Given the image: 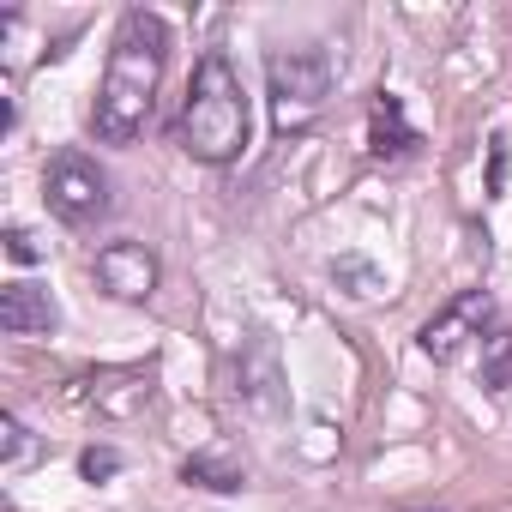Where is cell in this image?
<instances>
[{
    "instance_id": "1",
    "label": "cell",
    "mask_w": 512,
    "mask_h": 512,
    "mask_svg": "<svg viewBox=\"0 0 512 512\" xmlns=\"http://www.w3.org/2000/svg\"><path fill=\"white\" fill-rule=\"evenodd\" d=\"M163 67H169V25L145 7H133L121 25H115V43H109V67H103V85H97V103H91V133L103 145H127L151 103H157V85H163Z\"/></svg>"
},
{
    "instance_id": "3",
    "label": "cell",
    "mask_w": 512,
    "mask_h": 512,
    "mask_svg": "<svg viewBox=\"0 0 512 512\" xmlns=\"http://www.w3.org/2000/svg\"><path fill=\"white\" fill-rule=\"evenodd\" d=\"M266 91H272V115L284 133H302L320 121L326 97H332V55L320 43H296V49H272L266 55Z\"/></svg>"
},
{
    "instance_id": "11",
    "label": "cell",
    "mask_w": 512,
    "mask_h": 512,
    "mask_svg": "<svg viewBox=\"0 0 512 512\" xmlns=\"http://www.w3.org/2000/svg\"><path fill=\"white\" fill-rule=\"evenodd\" d=\"M187 482H199V488H241V470L229 464V458H187V470H181Z\"/></svg>"
},
{
    "instance_id": "5",
    "label": "cell",
    "mask_w": 512,
    "mask_h": 512,
    "mask_svg": "<svg viewBox=\"0 0 512 512\" xmlns=\"http://www.w3.org/2000/svg\"><path fill=\"white\" fill-rule=\"evenodd\" d=\"M488 326H494V296H488V290H464V296H452V302L416 332V344H422L428 362H458L470 344L488 338Z\"/></svg>"
},
{
    "instance_id": "12",
    "label": "cell",
    "mask_w": 512,
    "mask_h": 512,
    "mask_svg": "<svg viewBox=\"0 0 512 512\" xmlns=\"http://www.w3.org/2000/svg\"><path fill=\"white\" fill-rule=\"evenodd\" d=\"M79 470H85V482H103V476H115V470H121V452H109V446H91V452L79 458Z\"/></svg>"
},
{
    "instance_id": "6",
    "label": "cell",
    "mask_w": 512,
    "mask_h": 512,
    "mask_svg": "<svg viewBox=\"0 0 512 512\" xmlns=\"http://www.w3.org/2000/svg\"><path fill=\"white\" fill-rule=\"evenodd\" d=\"M91 272H97L103 296H115V302H151L157 296V278H163L157 253L145 241H109V247H97Z\"/></svg>"
},
{
    "instance_id": "7",
    "label": "cell",
    "mask_w": 512,
    "mask_h": 512,
    "mask_svg": "<svg viewBox=\"0 0 512 512\" xmlns=\"http://www.w3.org/2000/svg\"><path fill=\"white\" fill-rule=\"evenodd\" d=\"M0 326H7L13 338H49L61 326V308H55V296L43 284L19 278V284L0 290Z\"/></svg>"
},
{
    "instance_id": "9",
    "label": "cell",
    "mask_w": 512,
    "mask_h": 512,
    "mask_svg": "<svg viewBox=\"0 0 512 512\" xmlns=\"http://www.w3.org/2000/svg\"><path fill=\"white\" fill-rule=\"evenodd\" d=\"M482 386L488 392H512V326H500V332H488L482 338Z\"/></svg>"
},
{
    "instance_id": "2",
    "label": "cell",
    "mask_w": 512,
    "mask_h": 512,
    "mask_svg": "<svg viewBox=\"0 0 512 512\" xmlns=\"http://www.w3.org/2000/svg\"><path fill=\"white\" fill-rule=\"evenodd\" d=\"M175 145L193 157V163H235L241 145H247V91H241V73L229 67V55H205L187 79V103H181V121H175Z\"/></svg>"
},
{
    "instance_id": "8",
    "label": "cell",
    "mask_w": 512,
    "mask_h": 512,
    "mask_svg": "<svg viewBox=\"0 0 512 512\" xmlns=\"http://www.w3.org/2000/svg\"><path fill=\"white\" fill-rule=\"evenodd\" d=\"M416 145V127L404 121V103L392 97V91H380L374 103H368V151L374 157H404Z\"/></svg>"
},
{
    "instance_id": "13",
    "label": "cell",
    "mask_w": 512,
    "mask_h": 512,
    "mask_svg": "<svg viewBox=\"0 0 512 512\" xmlns=\"http://www.w3.org/2000/svg\"><path fill=\"white\" fill-rule=\"evenodd\" d=\"M7 253H13L19 266H37V260H43V247H37L31 229H7Z\"/></svg>"
},
{
    "instance_id": "10",
    "label": "cell",
    "mask_w": 512,
    "mask_h": 512,
    "mask_svg": "<svg viewBox=\"0 0 512 512\" xmlns=\"http://www.w3.org/2000/svg\"><path fill=\"white\" fill-rule=\"evenodd\" d=\"M0 446H7V452H0V464H7V476H19V470H31L37 464V440H31V428L7 410V416H0Z\"/></svg>"
},
{
    "instance_id": "4",
    "label": "cell",
    "mask_w": 512,
    "mask_h": 512,
    "mask_svg": "<svg viewBox=\"0 0 512 512\" xmlns=\"http://www.w3.org/2000/svg\"><path fill=\"white\" fill-rule=\"evenodd\" d=\"M43 193H49V211L73 229H91L109 211V175L85 151H55L43 169Z\"/></svg>"
}]
</instances>
